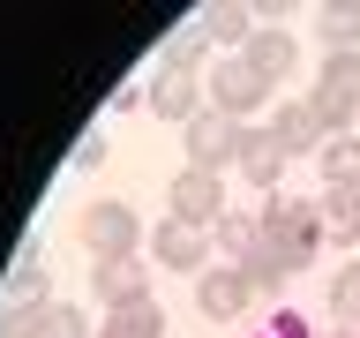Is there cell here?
<instances>
[{"mask_svg":"<svg viewBox=\"0 0 360 338\" xmlns=\"http://www.w3.org/2000/svg\"><path fill=\"white\" fill-rule=\"evenodd\" d=\"M195 30H202V45H225V53H240V45L255 38V23H248L240 8H202Z\"/></svg>","mask_w":360,"mask_h":338,"instance_id":"ac0fdd59","label":"cell"},{"mask_svg":"<svg viewBox=\"0 0 360 338\" xmlns=\"http://www.w3.org/2000/svg\"><path fill=\"white\" fill-rule=\"evenodd\" d=\"M263 241L300 270L315 248H323V203H315V196H270L263 203Z\"/></svg>","mask_w":360,"mask_h":338,"instance_id":"7a4b0ae2","label":"cell"},{"mask_svg":"<svg viewBox=\"0 0 360 338\" xmlns=\"http://www.w3.org/2000/svg\"><path fill=\"white\" fill-rule=\"evenodd\" d=\"M240 61L255 68L263 83H278V75H292V68H300V45H292L285 30H255V38L240 45Z\"/></svg>","mask_w":360,"mask_h":338,"instance_id":"7c38bea8","label":"cell"},{"mask_svg":"<svg viewBox=\"0 0 360 338\" xmlns=\"http://www.w3.org/2000/svg\"><path fill=\"white\" fill-rule=\"evenodd\" d=\"M330 315H345V331H360V263H345L330 278Z\"/></svg>","mask_w":360,"mask_h":338,"instance_id":"603a6c76","label":"cell"},{"mask_svg":"<svg viewBox=\"0 0 360 338\" xmlns=\"http://www.w3.org/2000/svg\"><path fill=\"white\" fill-rule=\"evenodd\" d=\"M30 338H98V331H90V315L75 301H38L30 308Z\"/></svg>","mask_w":360,"mask_h":338,"instance_id":"5bb4252c","label":"cell"},{"mask_svg":"<svg viewBox=\"0 0 360 338\" xmlns=\"http://www.w3.org/2000/svg\"><path fill=\"white\" fill-rule=\"evenodd\" d=\"M270 135H278L285 151H323V143H330V135H323V120L308 113V98H300V106H278V120H270Z\"/></svg>","mask_w":360,"mask_h":338,"instance_id":"2e32d148","label":"cell"},{"mask_svg":"<svg viewBox=\"0 0 360 338\" xmlns=\"http://www.w3.org/2000/svg\"><path fill=\"white\" fill-rule=\"evenodd\" d=\"M75 233H83V248L98 256V263H105V256H135V248L150 241V233H143V218H135L128 203H112V196L90 203L83 218H75Z\"/></svg>","mask_w":360,"mask_h":338,"instance_id":"3957f363","label":"cell"},{"mask_svg":"<svg viewBox=\"0 0 360 338\" xmlns=\"http://www.w3.org/2000/svg\"><path fill=\"white\" fill-rule=\"evenodd\" d=\"M173 218L195 225V233H202V225H218V218H225V180L180 165V173H173Z\"/></svg>","mask_w":360,"mask_h":338,"instance_id":"52a82bcc","label":"cell"},{"mask_svg":"<svg viewBox=\"0 0 360 338\" xmlns=\"http://www.w3.org/2000/svg\"><path fill=\"white\" fill-rule=\"evenodd\" d=\"M323 233H338V241H360V188H323Z\"/></svg>","mask_w":360,"mask_h":338,"instance_id":"ffe728a7","label":"cell"},{"mask_svg":"<svg viewBox=\"0 0 360 338\" xmlns=\"http://www.w3.org/2000/svg\"><path fill=\"white\" fill-rule=\"evenodd\" d=\"M180 135H188V165H195V173L240 165V143H248V128H240V120H225V113H195Z\"/></svg>","mask_w":360,"mask_h":338,"instance_id":"277c9868","label":"cell"},{"mask_svg":"<svg viewBox=\"0 0 360 338\" xmlns=\"http://www.w3.org/2000/svg\"><path fill=\"white\" fill-rule=\"evenodd\" d=\"M315 30H323V45H330V53H360V8H353V0L323 8V15H315Z\"/></svg>","mask_w":360,"mask_h":338,"instance_id":"44dd1931","label":"cell"},{"mask_svg":"<svg viewBox=\"0 0 360 338\" xmlns=\"http://www.w3.org/2000/svg\"><path fill=\"white\" fill-rule=\"evenodd\" d=\"M90 293H98L105 308L150 301V270H143V256H105V263H90Z\"/></svg>","mask_w":360,"mask_h":338,"instance_id":"ba28073f","label":"cell"},{"mask_svg":"<svg viewBox=\"0 0 360 338\" xmlns=\"http://www.w3.org/2000/svg\"><path fill=\"white\" fill-rule=\"evenodd\" d=\"M0 338H30V308H0Z\"/></svg>","mask_w":360,"mask_h":338,"instance_id":"d4e9b609","label":"cell"},{"mask_svg":"<svg viewBox=\"0 0 360 338\" xmlns=\"http://www.w3.org/2000/svg\"><path fill=\"white\" fill-rule=\"evenodd\" d=\"M308 113L323 135H360V53H323V75L308 83Z\"/></svg>","mask_w":360,"mask_h":338,"instance_id":"6da1fadb","label":"cell"},{"mask_svg":"<svg viewBox=\"0 0 360 338\" xmlns=\"http://www.w3.org/2000/svg\"><path fill=\"white\" fill-rule=\"evenodd\" d=\"M263 98H270V83L240 61V53L210 68V113H225V120H240V128H248V113L263 106Z\"/></svg>","mask_w":360,"mask_h":338,"instance_id":"8992f818","label":"cell"},{"mask_svg":"<svg viewBox=\"0 0 360 338\" xmlns=\"http://www.w3.org/2000/svg\"><path fill=\"white\" fill-rule=\"evenodd\" d=\"M338 338H360V331H338Z\"/></svg>","mask_w":360,"mask_h":338,"instance_id":"484cf974","label":"cell"},{"mask_svg":"<svg viewBox=\"0 0 360 338\" xmlns=\"http://www.w3.org/2000/svg\"><path fill=\"white\" fill-rule=\"evenodd\" d=\"M255 241H263V218H248V211H225V218H218V256H233V263H240Z\"/></svg>","mask_w":360,"mask_h":338,"instance_id":"7402d4cb","label":"cell"},{"mask_svg":"<svg viewBox=\"0 0 360 338\" xmlns=\"http://www.w3.org/2000/svg\"><path fill=\"white\" fill-rule=\"evenodd\" d=\"M353 248H360V241H353Z\"/></svg>","mask_w":360,"mask_h":338,"instance_id":"4316f807","label":"cell"},{"mask_svg":"<svg viewBox=\"0 0 360 338\" xmlns=\"http://www.w3.org/2000/svg\"><path fill=\"white\" fill-rule=\"evenodd\" d=\"M150 256H158L165 270H188V278H202V256H210V241H202L195 225L165 218V225H150Z\"/></svg>","mask_w":360,"mask_h":338,"instance_id":"30bf717a","label":"cell"},{"mask_svg":"<svg viewBox=\"0 0 360 338\" xmlns=\"http://www.w3.org/2000/svg\"><path fill=\"white\" fill-rule=\"evenodd\" d=\"M202 90H210V83H202L195 68L165 53V68L150 75V113H158V120H180V128H188V120L202 113Z\"/></svg>","mask_w":360,"mask_h":338,"instance_id":"5b68a950","label":"cell"},{"mask_svg":"<svg viewBox=\"0 0 360 338\" xmlns=\"http://www.w3.org/2000/svg\"><path fill=\"white\" fill-rule=\"evenodd\" d=\"M248 338H308V323H300L292 308H270V315H263V323H255Z\"/></svg>","mask_w":360,"mask_h":338,"instance_id":"cb8c5ba5","label":"cell"},{"mask_svg":"<svg viewBox=\"0 0 360 338\" xmlns=\"http://www.w3.org/2000/svg\"><path fill=\"white\" fill-rule=\"evenodd\" d=\"M233 270H240V278H248V293H255V301H270V293H278V286H285V278H292V263H285V256H278V248H270V241H255V248H248V256H240V263H233Z\"/></svg>","mask_w":360,"mask_h":338,"instance_id":"4fadbf2b","label":"cell"},{"mask_svg":"<svg viewBox=\"0 0 360 338\" xmlns=\"http://www.w3.org/2000/svg\"><path fill=\"white\" fill-rule=\"evenodd\" d=\"M315 158H323V188H360V135H330Z\"/></svg>","mask_w":360,"mask_h":338,"instance_id":"e0dca14e","label":"cell"},{"mask_svg":"<svg viewBox=\"0 0 360 338\" xmlns=\"http://www.w3.org/2000/svg\"><path fill=\"white\" fill-rule=\"evenodd\" d=\"M38 301H45V263L38 256H15L8 286H0V308H38Z\"/></svg>","mask_w":360,"mask_h":338,"instance_id":"d6986e66","label":"cell"},{"mask_svg":"<svg viewBox=\"0 0 360 338\" xmlns=\"http://www.w3.org/2000/svg\"><path fill=\"white\" fill-rule=\"evenodd\" d=\"M195 308L210 315V323H240V315L255 308V293H248L240 270L225 263V270H202V278H195Z\"/></svg>","mask_w":360,"mask_h":338,"instance_id":"9c48e42d","label":"cell"},{"mask_svg":"<svg viewBox=\"0 0 360 338\" xmlns=\"http://www.w3.org/2000/svg\"><path fill=\"white\" fill-rule=\"evenodd\" d=\"M285 158H292V151H285L270 128H248V143H240V180H248V188H263V196H278Z\"/></svg>","mask_w":360,"mask_h":338,"instance_id":"8fae6325","label":"cell"},{"mask_svg":"<svg viewBox=\"0 0 360 338\" xmlns=\"http://www.w3.org/2000/svg\"><path fill=\"white\" fill-rule=\"evenodd\" d=\"M98 338H165V308L158 301H128V308H112L98 323Z\"/></svg>","mask_w":360,"mask_h":338,"instance_id":"9a60e30c","label":"cell"}]
</instances>
